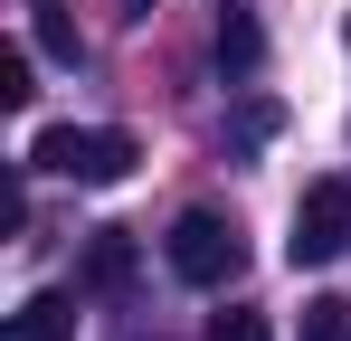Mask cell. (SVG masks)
I'll return each instance as SVG.
<instances>
[{
    "instance_id": "obj_1",
    "label": "cell",
    "mask_w": 351,
    "mask_h": 341,
    "mask_svg": "<svg viewBox=\"0 0 351 341\" xmlns=\"http://www.w3.org/2000/svg\"><path fill=\"white\" fill-rule=\"evenodd\" d=\"M133 162L143 152H133V133H114V123H48L29 142V170H58V180H86V190H114Z\"/></svg>"
},
{
    "instance_id": "obj_2",
    "label": "cell",
    "mask_w": 351,
    "mask_h": 341,
    "mask_svg": "<svg viewBox=\"0 0 351 341\" xmlns=\"http://www.w3.org/2000/svg\"><path fill=\"white\" fill-rule=\"evenodd\" d=\"M171 275L199 284V294H219V284L247 275V237H237L228 209H180L171 218Z\"/></svg>"
},
{
    "instance_id": "obj_3",
    "label": "cell",
    "mask_w": 351,
    "mask_h": 341,
    "mask_svg": "<svg viewBox=\"0 0 351 341\" xmlns=\"http://www.w3.org/2000/svg\"><path fill=\"white\" fill-rule=\"evenodd\" d=\"M342 247H351V180H313V190L294 199L285 256H294V266H332Z\"/></svg>"
},
{
    "instance_id": "obj_4",
    "label": "cell",
    "mask_w": 351,
    "mask_h": 341,
    "mask_svg": "<svg viewBox=\"0 0 351 341\" xmlns=\"http://www.w3.org/2000/svg\"><path fill=\"white\" fill-rule=\"evenodd\" d=\"M133 266H143V256H133V227H95L86 256H76V294H123Z\"/></svg>"
},
{
    "instance_id": "obj_5",
    "label": "cell",
    "mask_w": 351,
    "mask_h": 341,
    "mask_svg": "<svg viewBox=\"0 0 351 341\" xmlns=\"http://www.w3.org/2000/svg\"><path fill=\"white\" fill-rule=\"evenodd\" d=\"M0 341H76V294H29Z\"/></svg>"
},
{
    "instance_id": "obj_6",
    "label": "cell",
    "mask_w": 351,
    "mask_h": 341,
    "mask_svg": "<svg viewBox=\"0 0 351 341\" xmlns=\"http://www.w3.org/2000/svg\"><path fill=\"white\" fill-rule=\"evenodd\" d=\"M256 57H266L256 19H247V10H228V19H219V66H228V76H256Z\"/></svg>"
},
{
    "instance_id": "obj_7",
    "label": "cell",
    "mask_w": 351,
    "mask_h": 341,
    "mask_svg": "<svg viewBox=\"0 0 351 341\" xmlns=\"http://www.w3.org/2000/svg\"><path fill=\"white\" fill-rule=\"evenodd\" d=\"M29 10H38V48L76 66V19H66V0H29Z\"/></svg>"
},
{
    "instance_id": "obj_8",
    "label": "cell",
    "mask_w": 351,
    "mask_h": 341,
    "mask_svg": "<svg viewBox=\"0 0 351 341\" xmlns=\"http://www.w3.org/2000/svg\"><path fill=\"white\" fill-rule=\"evenodd\" d=\"M294 341H351V303H332V294L304 303V332H294Z\"/></svg>"
},
{
    "instance_id": "obj_9",
    "label": "cell",
    "mask_w": 351,
    "mask_h": 341,
    "mask_svg": "<svg viewBox=\"0 0 351 341\" xmlns=\"http://www.w3.org/2000/svg\"><path fill=\"white\" fill-rule=\"evenodd\" d=\"M38 86H29V48H0V105H29Z\"/></svg>"
},
{
    "instance_id": "obj_10",
    "label": "cell",
    "mask_w": 351,
    "mask_h": 341,
    "mask_svg": "<svg viewBox=\"0 0 351 341\" xmlns=\"http://www.w3.org/2000/svg\"><path fill=\"white\" fill-rule=\"evenodd\" d=\"M276 123H285V114H276V105H266V95H256V105L237 114V133H228V142H237V152H256V142H266Z\"/></svg>"
},
{
    "instance_id": "obj_11",
    "label": "cell",
    "mask_w": 351,
    "mask_h": 341,
    "mask_svg": "<svg viewBox=\"0 0 351 341\" xmlns=\"http://www.w3.org/2000/svg\"><path fill=\"white\" fill-rule=\"evenodd\" d=\"M209 341H276V332H266V313H219Z\"/></svg>"
}]
</instances>
